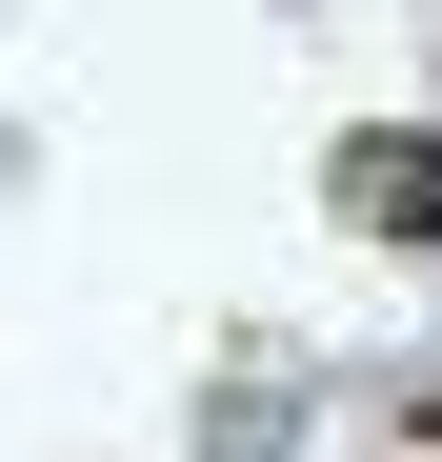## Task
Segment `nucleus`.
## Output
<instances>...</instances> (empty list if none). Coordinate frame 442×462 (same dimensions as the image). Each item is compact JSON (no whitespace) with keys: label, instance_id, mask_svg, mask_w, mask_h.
Here are the masks:
<instances>
[{"label":"nucleus","instance_id":"1","mask_svg":"<svg viewBox=\"0 0 442 462\" xmlns=\"http://www.w3.org/2000/svg\"><path fill=\"white\" fill-rule=\"evenodd\" d=\"M342 221L402 242V262H442V141H422V121H362V141H342Z\"/></svg>","mask_w":442,"mask_h":462},{"label":"nucleus","instance_id":"2","mask_svg":"<svg viewBox=\"0 0 442 462\" xmlns=\"http://www.w3.org/2000/svg\"><path fill=\"white\" fill-rule=\"evenodd\" d=\"M422 442H442V422H422Z\"/></svg>","mask_w":442,"mask_h":462}]
</instances>
